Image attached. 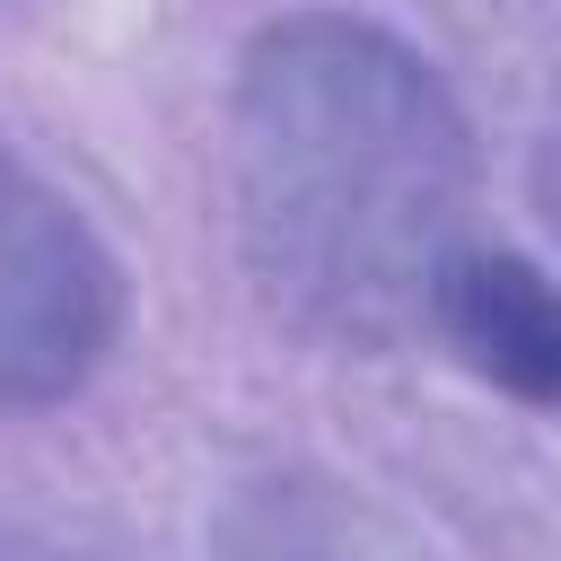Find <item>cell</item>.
<instances>
[{
	"mask_svg": "<svg viewBox=\"0 0 561 561\" xmlns=\"http://www.w3.org/2000/svg\"><path fill=\"white\" fill-rule=\"evenodd\" d=\"M219 175L272 316L342 351L421 333L473 245L465 105L403 35L342 9L254 26L228 79Z\"/></svg>",
	"mask_w": 561,
	"mask_h": 561,
	"instance_id": "cell-1",
	"label": "cell"
},
{
	"mask_svg": "<svg viewBox=\"0 0 561 561\" xmlns=\"http://www.w3.org/2000/svg\"><path fill=\"white\" fill-rule=\"evenodd\" d=\"M123 333V272L79 202L0 140V412L70 403Z\"/></svg>",
	"mask_w": 561,
	"mask_h": 561,
	"instance_id": "cell-2",
	"label": "cell"
},
{
	"mask_svg": "<svg viewBox=\"0 0 561 561\" xmlns=\"http://www.w3.org/2000/svg\"><path fill=\"white\" fill-rule=\"evenodd\" d=\"M430 333H447L473 377L508 386L517 403L561 412V289H552L535 263L465 245L456 272L438 280Z\"/></svg>",
	"mask_w": 561,
	"mask_h": 561,
	"instance_id": "cell-3",
	"label": "cell"
},
{
	"mask_svg": "<svg viewBox=\"0 0 561 561\" xmlns=\"http://www.w3.org/2000/svg\"><path fill=\"white\" fill-rule=\"evenodd\" d=\"M219 561H412V552L324 482H254L219 526Z\"/></svg>",
	"mask_w": 561,
	"mask_h": 561,
	"instance_id": "cell-4",
	"label": "cell"
},
{
	"mask_svg": "<svg viewBox=\"0 0 561 561\" xmlns=\"http://www.w3.org/2000/svg\"><path fill=\"white\" fill-rule=\"evenodd\" d=\"M0 561H105L70 535H44V526H0Z\"/></svg>",
	"mask_w": 561,
	"mask_h": 561,
	"instance_id": "cell-5",
	"label": "cell"
},
{
	"mask_svg": "<svg viewBox=\"0 0 561 561\" xmlns=\"http://www.w3.org/2000/svg\"><path fill=\"white\" fill-rule=\"evenodd\" d=\"M543 210H552V228H561V131H552V149H543Z\"/></svg>",
	"mask_w": 561,
	"mask_h": 561,
	"instance_id": "cell-6",
	"label": "cell"
}]
</instances>
